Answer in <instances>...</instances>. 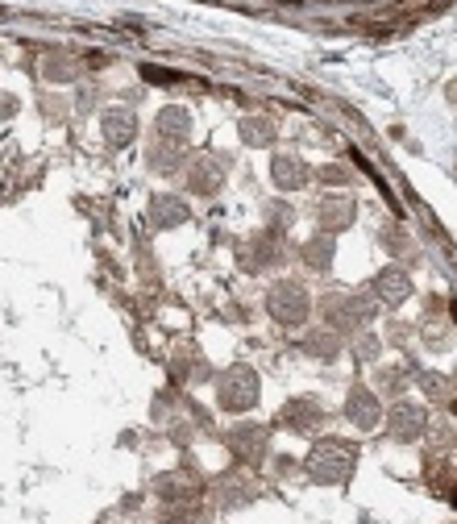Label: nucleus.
<instances>
[{
    "instance_id": "1",
    "label": "nucleus",
    "mask_w": 457,
    "mask_h": 524,
    "mask_svg": "<svg viewBox=\"0 0 457 524\" xmlns=\"http://www.w3.org/2000/svg\"><path fill=\"white\" fill-rule=\"evenodd\" d=\"M158 125H162V133H179V137H183V133H187V112H183V108H166V112L158 117Z\"/></svg>"
},
{
    "instance_id": "2",
    "label": "nucleus",
    "mask_w": 457,
    "mask_h": 524,
    "mask_svg": "<svg viewBox=\"0 0 457 524\" xmlns=\"http://www.w3.org/2000/svg\"><path fill=\"white\" fill-rule=\"evenodd\" d=\"M104 125H112V137H117V142H129V125H133L129 112H108Z\"/></svg>"
}]
</instances>
